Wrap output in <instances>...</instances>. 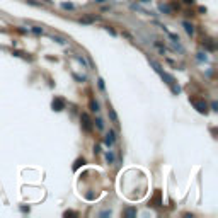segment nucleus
<instances>
[{"label":"nucleus","instance_id":"obj_1","mask_svg":"<svg viewBox=\"0 0 218 218\" xmlns=\"http://www.w3.org/2000/svg\"><path fill=\"white\" fill-rule=\"evenodd\" d=\"M80 123H82V128H84V131H87V133H90L92 131V126H94V121L90 119V116L87 114V112H82V116H80Z\"/></svg>","mask_w":218,"mask_h":218},{"label":"nucleus","instance_id":"obj_2","mask_svg":"<svg viewBox=\"0 0 218 218\" xmlns=\"http://www.w3.org/2000/svg\"><path fill=\"white\" fill-rule=\"evenodd\" d=\"M65 107H67V101H65L63 97H55L51 101V109L55 112H60V111H63Z\"/></svg>","mask_w":218,"mask_h":218},{"label":"nucleus","instance_id":"obj_3","mask_svg":"<svg viewBox=\"0 0 218 218\" xmlns=\"http://www.w3.org/2000/svg\"><path fill=\"white\" fill-rule=\"evenodd\" d=\"M191 102H192V106L196 107L198 112H201V114H206V112H208V106H206L205 101H196V99H191Z\"/></svg>","mask_w":218,"mask_h":218},{"label":"nucleus","instance_id":"obj_4","mask_svg":"<svg viewBox=\"0 0 218 218\" xmlns=\"http://www.w3.org/2000/svg\"><path fill=\"white\" fill-rule=\"evenodd\" d=\"M116 141V133L112 131V130H109V133L106 135V138H104V143H106L107 147H112Z\"/></svg>","mask_w":218,"mask_h":218},{"label":"nucleus","instance_id":"obj_5","mask_svg":"<svg viewBox=\"0 0 218 218\" xmlns=\"http://www.w3.org/2000/svg\"><path fill=\"white\" fill-rule=\"evenodd\" d=\"M82 165H85V158H77V160H75V164H73V171L80 169Z\"/></svg>","mask_w":218,"mask_h":218},{"label":"nucleus","instance_id":"obj_6","mask_svg":"<svg viewBox=\"0 0 218 218\" xmlns=\"http://www.w3.org/2000/svg\"><path fill=\"white\" fill-rule=\"evenodd\" d=\"M109 116H111L112 123H116V124H118V116H116V112H114V109H112V107H109Z\"/></svg>","mask_w":218,"mask_h":218},{"label":"nucleus","instance_id":"obj_7","mask_svg":"<svg viewBox=\"0 0 218 218\" xmlns=\"http://www.w3.org/2000/svg\"><path fill=\"white\" fill-rule=\"evenodd\" d=\"M124 215H126V216H135V215H137V209L135 208H128L126 211H124Z\"/></svg>","mask_w":218,"mask_h":218},{"label":"nucleus","instance_id":"obj_8","mask_svg":"<svg viewBox=\"0 0 218 218\" xmlns=\"http://www.w3.org/2000/svg\"><path fill=\"white\" fill-rule=\"evenodd\" d=\"M184 27H186V33H188V34H192V33H194V29H192V26L189 22H184Z\"/></svg>","mask_w":218,"mask_h":218},{"label":"nucleus","instance_id":"obj_9","mask_svg":"<svg viewBox=\"0 0 218 218\" xmlns=\"http://www.w3.org/2000/svg\"><path fill=\"white\" fill-rule=\"evenodd\" d=\"M203 44H206V48H208V50H211V51L215 50V44H213V41H211V39H206Z\"/></svg>","mask_w":218,"mask_h":218},{"label":"nucleus","instance_id":"obj_10","mask_svg":"<svg viewBox=\"0 0 218 218\" xmlns=\"http://www.w3.org/2000/svg\"><path fill=\"white\" fill-rule=\"evenodd\" d=\"M90 109H92V111H94V112H97V111H99V104L95 102L94 99H92V101H90Z\"/></svg>","mask_w":218,"mask_h":218},{"label":"nucleus","instance_id":"obj_11","mask_svg":"<svg viewBox=\"0 0 218 218\" xmlns=\"http://www.w3.org/2000/svg\"><path fill=\"white\" fill-rule=\"evenodd\" d=\"M106 160H107L109 164L114 162V155H112V152H107V154H106Z\"/></svg>","mask_w":218,"mask_h":218},{"label":"nucleus","instance_id":"obj_12","mask_svg":"<svg viewBox=\"0 0 218 218\" xmlns=\"http://www.w3.org/2000/svg\"><path fill=\"white\" fill-rule=\"evenodd\" d=\"M158 9L162 10V12H167V14H171V9H169L167 5H164V4H160V5H158Z\"/></svg>","mask_w":218,"mask_h":218},{"label":"nucleus","instance_id":"obj_13","mask_svg":"<svg viewBox=\"0 0 218 218\" xmlns=\"http://www.w3.org/2000/svg\"><path fill=\"white\" fill-rule=\"evenodd\" d=\"M63 216H67V218H68V216H77V211H70V209H68V211H65V213H63Z\"/></svg>","mask_w":218,"mask_h":218},{"label":"nucleus","instance_id":"obj_14","mask_svg":"<svg viewBox=\"0 0 218 218\" xmlns=\"http://www.w3.org/2000/svg\"><path fill=\"white\" fill-rule=\"evenodd\" d=\"M95 124H97V128H99V130H102V128H104V123H102V119H95Z\"/></svg>","mask_w":218,"mask_h":218},{"label":"nucleus","instance_id":"obj_15","mask_svg":"<svg viewBox=\"0 0 218 218\" xmlns=\"http://www.w3.org/2000/svg\"><path fill=\"white\" fill-rule=\"evenodd\" d=\"M106 31H107V33H109V34H111V36H116V31H114V29H112V27L106 26Z\"/></svg>","mask_w":218,"mask_h":218},{"label":"nucleus","instance_id":"obj_16","mask_svg":"<svg viewBox=\"0 0 218 218\" xmlns=\"http://www.w3.org/2000/svg\"><path fill=\"white\" fill-rule=\"evenodd\" d=\"M63 9H73V4H61Z\"/></svg>","mask_w":218,"mask_h":218},{"label":"nucleus","instance_id":"obj_17","mask_svg":"<svg viewBox=\"0 0 218 218\" xmlns=\"http://www.w3.org/2000/svg\"><path fill=\"white\" fill-rule=\"evenodd\" d=\"M101 216H111V209H109V211H102Z\"/></svg>","mask_w":218,"mask_h":218},{"label":"nucleus","instance_id":"obj_18","mask_svg":"<svg viewBox=\"0 0 218 218\" xmlns=\"http://www.w3.org/2000/svg\"><path fill=\"white\" fill-rule=\"evenodd\" d=\"M99 89H104V80H102V78H99Z\"/></svg>","mask_w":218,"mask_h":218},{"label":"nucleus","instance_id":"obj_19","mask_svg":"<svg viewBox=\"0 0 218 218\" xmlns=\"http://www.w3.org/2000/svg\"><path fill=\"white\" fill-rule=\"evenodd\" d=\"M182 2H184L186 5H192V4H194V0H182Z\"/></svg>","mask_w":218,"mask_h":218},{"label":"nucleus","instance_id":"obj_20","mask_svg":"<svg viewBox=\"0 0 218 218\" xmlns=\"http://www.w3.org/2000/svg\"><path fill=\"white\" fill-rule=\"evenodd\" d=\"M33 31H34V33H36V34H41V33H43V31H41V29H39V27H33Z\"/></svg>","mask_w":218,"mask_h":218},{"label":"nucleus","instance_id":"obj_21","mask_svg":"<svg viewBox=\"0 0 218 218\" xmlns=\"http://www.w3.org/2000/svg\"><path fill=\"white\" fill-rule=\"evenodd\" d=\"M216 107H218V104H216V102H211V109H213V111H218Z\"/></svg>","mask_w":218,"mask_h":218},{"label":"nucleus","instance_id":"obj_22","mask_svg":"<svg viewBox=\"0 0 218 218\" xmlns=\"http://www.w3.org/2000/svg\"><path fill=\"white\" fill-rule=\"evenodd\" d=\"M95 2H99V4H102V2H106V0H95Z\"/></svg>","mask_w":218,"mask_h":218}]
</instances>
